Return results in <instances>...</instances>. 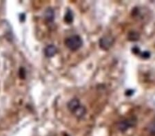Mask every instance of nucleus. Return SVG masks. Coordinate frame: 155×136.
Returning <instances> with one entry per match:
<instances>
[{
	"label": "nucleus",
	"instance_id": "7",
	"mask_svg": "<svg viewBox=\"0 0 155 136\" xmlns=\"http://www.w3.org/2000/svg\"><path fill=\"white\" fill-rule=\"evenodd\" d=\"M54 11L52 8H49L46 10V12H45V18L48 22H52L54 20Z\"/></svg>",
	"mask_w": 155,
	"mask_h": 136
},
{
	"label": "nucleus",
	"instance_id": "2",
	"mask_svg": "<svg viewBox=\"0 0 155 136\" xmlns=\"http://www.w3.org/2000/svg\"><path fill=\"white\" fill-rule=\"evenodd\" d=\"M137 123V119L134 118H128L121 121L118 123V128L121 131H125L128 129L129 128L134 127Z\"/></svg>",
	"mask_w": 155,
	"mask_h": 136
},
{
	"label": "nucleus",
	"instance_id": "3",
	"mask_svg": "<svg viewBox=\"0 0 155 136\" xmlns=\"http://www.w3.org/2000/svg\"><path fill=\"white\" fill-rule=\"evenodd\" d=\"M114 41V39L112 36H104L99 40V46L102 49H108L112 45H113Z\"/></svg>",
	"mask_w": 155,
	"mask_h": 136
},
{
	"label": "nucleus",
	"instance_id": "4",
	"mask_svg": "<svg viewBox=\"0 0 155 136\" xmlns=\"http://www.w3.org/2000/svg\"><path fill=\"white\" fill-rule=\"evenodd\" d=\"M45 55L47 57H52L57 53V48L53 45H50L45 48Z\"/></svg>",
	"mask_w": 155,
	"mask_h": 136
},
{
	"label": "nucleus",
	"instance_id": "9",
	"mask_svg": "<svg viewBox=\"0 0 155 136\" xmlns=\"http://www.w3.org/2000/svg\"><path fill=\"white\" fill-rule=\"evenodd\" d=\"M148 131L150 134L155 135V119L154 120V121H152V122L150 124Z\"/></svg>",
	"mask_w": 155,
	"mask_h": 136
},
{
	"label": "nucleus",
	"instance_id": "10",
	"mask_svg": "<svg viewBox=\"0 0 155 136\" xmlns=\"http://www.w3.org/2000/svg\"><path fill=\"white\" fill-rule=\"evenodd\" d=\"M128 38L130 41H137L139 39V35L136 33H132L129 34Z\"/></svg>",
	"mask_w": 155,
	"mask_h": 136
},
{
	"label": "nucleus",
	"instance_id": "1",
	"mask_svg": "<svg viewBox=\"0 0 155 136\" xmlns=\"http://www.w3.org/2000/svg\"><path fill=\"white\" fill-rule=\"evenodd\" d=\"M66 46L72 51H75L81 48L83 41L81 37L78 35H73L66 39L65 41Z\"/></svg>",
	"mask_w": 155,
	"mask_h": 136
},
{
	"label": "nucleus",
	"instance_id": "8",
	"mask_svg": "<svg viewBox=\"0 0 155 136\" xmlns=\"http://www.w3.org/2000/svg\"><path fill=\"white\" fill-rule=\"evenodd\" d=\"M73 20V15H72V12L71 11H68L66 12V16H65V21H66L67 23L71 24Z\"/></svg>",
	"mask_w": 155,
	"mask_h": 136
},
{
	"label": "nucleus",
	"instance_id": "11",
	"mask_svg": "<svg viewBox=\"0 0 155 136\" xmlns=\"http://www.w3.org/2000/svg\"><path fill=\"white\" fill-rule=\"evenodd\" d=\"M142 55H143L142 56L145 59H147L150 57V53L147 52H143V54H142Z\"/></svg>",
	"mask_w": 155,
	"mask_h": 136
},
{
	"label": "nucleus",
	"instance_id": "5",
	"mask_svg": "<svg viewBox=\"0 0 155 136\" xmlns=\"http://www.w3.org/2000/svg\"><path fill=\"white\" fill-rule=\"evenodd\" d=\"M72 113H73V114L75 115L77 118H83L85 115H86V108L84 107V106L80 105L73 111V112H72Z\"/></svg>",
	"mask_w": 155,
	"mask_h": 136
},
{
	"label": "nucleus",
	"instance_id": "6",
	"mask_svg": "<svg viewBox=\"0 0 155 136\" xmlns=\"http://www.w3.org/2000/svg\"><path fill=\"white\" fill-rule=\"evenodd\" d=\"M80 105H80V102L78 99H72L68 103V108L72 113Z\"/></svg>",
	"mask_w": 155,
	"mask_h": 136
}]
</instances>
